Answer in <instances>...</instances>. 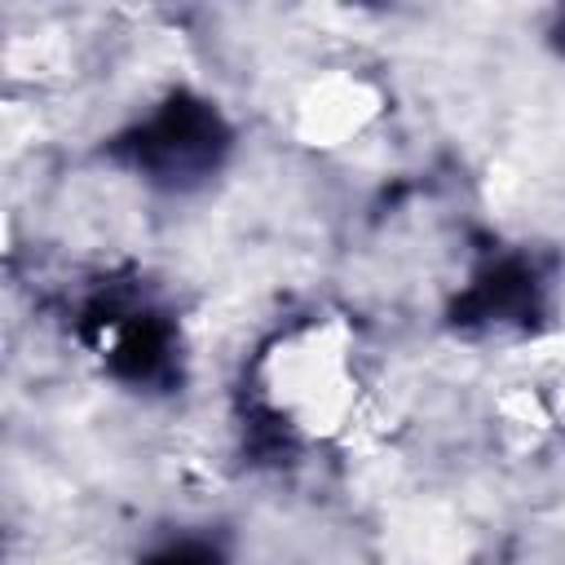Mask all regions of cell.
I'll list each match as a JSON object with an SVG mask.
<instances>
[{
    "label": "cell",
    "mask_w": 565,
    "mask_h": 565,
    "mask_svg": "<svg viewBox=\"0 0 565 565\" xmlns=\"http://www.w3.org/2000/svg\"><path fill=\"white\" fill-rule=\"evenodd\" d=\"M221 146H225L221 119L203 102H190V97L168 102L146 128H137L132 137L119 141V150L137 168H146L163 181H185V177L207 172L216 163Z\"/></svg>",
    "instance_id": "1"
},
{
    "label": "cell",
    "mask_w": 565,
    "mask_h": 565,
    "mask_svg": "<svg viewBox=\"0 0 565 565\" xmlns=\"http://www.w3.org/2000/svg\"><path fill=\"white\" fill-rule=\"evenodd\" d=\"M534 300V278L521 265H499L490 278H481L468 300L455 309L459 318H516Z\"/></svg>",
    "instance_id": "2"
},
{
    "label": "cell",
    "mask_w": 565,
    "mask_h": 565,
    "mask_svg": "<svg viewBox=\"0 0 565 565\" xmlns=\"http://www.w3.org/2000/svg\"><path fill=\"white\" fill-rule=\"evenodd\" d=\"M163 353H168V335H163V327L150 322V318H137V322L124 327V335H119L110 362H115V371L128 375V380H150V375H159Z\"/></svg>",
    "instance_id": "3"
},
{
    "label": "cell",
    "mask_w": 565,
    "mask_h": 565,
    "mask_svg": "<svg viewBox=\"0 0 565 565\" xmlns=\"http://www.w3.org/2000/svg\"><path fill=\"white\" fill-rule=\"evenodd\" d=\"M150 565H216V556L203 552V547H172V552H163V556L150 561Z\"/></svg>",
    "instance_id": "4"
},
{
    "label": "cell",
    "mask_w": 565,
    "mask_h": 565,
    "mask_svg": "<svg viewBox=\"0 0 565 565\" xmlns=\"http://www.w3.org/2000/svg\"><path fill=\"white\" fill-rule=\"evenodd\" d=\"M556 49H561V53H565V18H561V22H556Z\"/></svg>",
    "instance_id": "5"
}]
</instances>
